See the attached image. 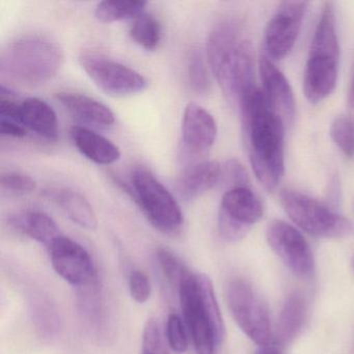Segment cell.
I'll return each instance as SVG.
<instances>
[{
  "label": "cell",
  "mask_w": 354,
  "mask_h": 354,
  "mask_svg": "<svg viewBox=\"0 0 354 354\" xmlns=\"http://www.w3.org/2000/svg\"><path fill=\"white\" fill-rule=\"evenodd\" d=\"M216 136L217 125L213 115L201 105L189 103L182 120V140L188 152H206L214 145Z\"/></svg>",
  "instance_id": "obj_14"
},
{
  "label": "cell",
  "mask_w": 354,
  "mask_h": 354,
  "mask_svg": "<svg viewBox=\"0 0 354 354\" xmlns=\"http://www.w3.org/2000/svg\"><path fill=\"white\" fill-rule=\"evenodd\" d=\"M140 354H171L157 319L150 318L145 325Z\"/></svg>",
  "instance_id": "obj_30"
},
{
  "label": "cell",
  "mask_w": 354,
  "mask_h": 354,
  "mask_svg": "<svg viewBox=\"0 0 354 354\" xmlns=\"http://www.w3.org/2000/svg\"><path fill=\"white\" fill-rule=\"evenodd\" d=\"M132 192L151 225L163 233H175L183 223V213L173 194L148 169L132 171Z\"/></svg>",
  "instance_id": "obj_6"
},
{
  "label": "cell",
  "mask_w": 354,
  "mask_h": 354,
  "mask_svg": "<svg viewBox=\"0 0 354 354\" xmlns=\"http://www.w3.org/2000/svg\"><path fill=\"white\" fill-rule=\"evenodd\" d=\"M129 36L136 44L146 50H155L158 47L162 36L160 22L151 14H140L132 21L129 28Z\"/></svg>",
  "instance_id": "obj_24"
},
{
  "label": "cell",
  "mask_w": 354,
  "mask_h": 354,
  "mask_svg": "<svg viewBox=\"0 0 354 354\" xmlns=\"http://www.w3.org/2000/svg\"><path fill=\"white\" fill-rule=\"evenodd\" d=\"M347 107L350 111H354V67L350 76L349 84H348Z\"/></svg>",
  "instance_id": "obj_38"
},
{
  "label": "cell",
  "mask_w": 354,
  "mask_h": 354,
  "mask_svg": "<svg viewBox=\"0 0 354 354\" xmlns=\"http://www.w3.org/2000/svg\"><path fill=\"white\" fill-rule=\"evenodd\" d=\"M238 109L254 176L265 189L274 192L285 175L286 124L257 86L244 94Z\"/></svg>",
  "instance_id": "obj_1"
},
{
  "label": "cell",
  "mask_w": 354,
  "mask_h": 354,
  "mask_svg": "<svg viewBox=\"0 0 354 354\" xmlns=\"http://www.w3.org/2000/svg\"><path fill=\"white\" fill-rule=\"evenodd\" d=\"M256 354H283V347L277 343H269L267 345L260 346Z\"/></svg>",
  "instance_id": "obj_37"
},
{
  "label": "cell",
  "mask_w": 354,
  "mask_h": 354,
  "mask_svg": "<svg viewBox=\"0 0 354 354\" xmlns=\"http://www.w3.org/2000/svg\"><path fill=\"white\" fill-rule=\"evenodd\" d=\"M165 337H167L169 347L175 353L182 354L187 351L188 337L185 324L175 313L169 314L167 318Z\"/></svg>",
  "instance_id": "obj_32"
},
{
  "label": "cell",
  "mask_w": 354,
  "mask_h": 354,
  "mask_svg": "<svg viewBox=\"0 0 354 354\" xmlns=\"http://www.w3.org/2000/svg\"><path fill=\"white\" fill-rule=\"evenodd\" d=\"M80 64L95 84L111 96H132L148 86L146 78L136 70L98 53H84Z\"/></svg>",
  "instance_id": "obj_8"
},
{
  "label": "cell",
  "mask_w": 354,
  "mask_h": 354,
  "mask_svg": "<svg viewBox=\"0 0 354 354\" xmlns=\"http://www.w3.org/2000/svg\"><path fill=\"white\" fill-rule=\"evenodd\" d=\"M250 231V227H243L234 223L231 219L218 213V232L219 235L230 242L239 241L242 238L245 237L246 234Z\"/></svg>",
  "instance_id": "obj_35"
},
{
  "label": "cell",
  "mask_w": 354,
  "mask_h": 354,
  "mask_svg": "<svg viewBox=\"0 0 354 354\" xmlns=\"http://www.w3.org/2000/svg\"><path fill=\"white\" fill-rule=\"evenodd\" d=\"M71 138L78 151L97 165H113L121 158V151L113 142L88 128L74 126Z\"/></svg>",
  "instance_id": "obj_18"
},
{
  "label": "cell",
  "mask_w": 354,
  "mask_h": 354,
  "mask_svg": "<svg viewBox=\"0 0 354 354\" xmlns=\"http://www.w3.org/2000/svg\"><path fill=\"white\" fill-rule=\"evenodd\" d=\"M279 198L286 214L308 235L335 239L353 233L349 219L308 194L287 188L279 192Z\"/></svg>",
  "instance_id": "obj_5"
},
{
  "label": "cell",
  "mask_w": 354,
  "mask_h": 354,
  "mask_svg": "<svg viewBox=\"0 0 354 354\" xmlns=\"http://www.w3.org/2000/svg\"><path fill=\"white\" fill-rule=\"evenodd\" d=\"M65 62L61 45L45 37L17 39L3 49L1 74L24 86H40L57 75Z\"/></svg>",
  "instance_id": "obj_4"
},
{
  "label": "cell",
  "mask_w": 354,
  "mask_h": 354,
  "mask_svg": "<svg viewBox=\"0 0 354 354\" xmlns=\"http://www.w3.org/2000/svg\"><path fill=\"white\" fill-rule=\"evenodd\" d=\"M57 99L80 121L101 128L111 127L115 124V118L113 111L96 99L71 92L59 93Z\"/></svg>",
  "instance_id": "obj_17"
},
{
  "label": "cell",
  "mask_w": 354,
  "mask_h": 354,
  "mask_svg": "<svg viewBox=\"0 0 354 354\" xmlns=\"http://www.w3.org/2000/svg\"><path fill=\"white\" fill-rule=\"evenodd\" d=\"M207 59L225 98L238 106L256 86L254 49L238 20L231 18L215 26L207 42Z\"/></svg>",
  "instance_id": "obj_2"
},
{
  "label": "cell",
  "mask_w": 354,
  "mask_h": 354,
  "mask_svg": "<svg viewBox=\"0 0 354 354\" xmlns=\"http://www.w3.org/2000/svg\"><path fill=\"white\" fill-rule=\"evenodd\" d=\"M221 165L215 160H206L190 165L177 184L179 196L185 201L196 200L219 184Z\"/></svg>",
  "instance_id": "obj_16"
},
{
  "label": "cell",
  "mask_w": 354,
  "mask_h": 354,
  "mask_svg": "<svg viewBox=\"0 0 354 354\" xmlns=\"http://www.w3.org/2000/svg\"><path fill=\"white\" fill-rule=\"evenodd\" d=\"M159 267L163 277L174 288L179 289L184 281L192 274L183 261L167 248H159L156 252Z\"/></svg>",
  "instance_id": "obj_28"
},
{
  "label": "cell",
  "mask_w": 354,
  "mask_h": 354,
  "mask_svg": "<svg viewBox=\"0 0 354 354\" xmlns=\"http://www.w3.org/2000/svg\"><path fill=\"white\" fill-rule=\"evenodd\" d=\"M178 292L196 354H219L225 327L212 281L206 274L192 273Z\"/></svg>",
  "instance_id": "obj_3"
},
{
  "label": "cell",
  "mask_w": 354,
  "mask_h": 354,
  "mask_svg": "<svg viewBox=\"0 0 354 354\" xmlns=\"http://www.w3.org/2000/svg\"><path fill=\"white\" fill-rule=\"evenodd\" d=\"M11 223L20 233L47 248L63 235L53 217L42 211H28L12 218Z\"/></svg>",
  "instance_id": "obj_20"
},
{
  "label": "cell",
  "mask_w": 354,
  "mask_h": 354,
  "mask_svg": "<svg viewBox=\"0 0 354 354\" xmlns=\"http://www.w3.org/2000/svg\"><path fill=\"white\" fill-rule=\"evenodd\" d=\"M306 313L308 308L306 299L298 293L290 295L283 304L277 319L275 343L283 347L293 341L304 327Z\"/></svg>",
  "instance_id": "obj_22"
},
{
  "label": "cell",
  "mask_w": 354,
  "mask_h": 354,
  "mask_svg": "<svg viewBox=\"0 0 354 354\" xmlns=\"http://www.w3.org/2000/svg\"><path fill=\"white\" fill-rule=\"evenodd\" d=\"M225 295L230 312L240 329L259 346L270 343L268 308L252 283L243 279H233Z\"/></svg>",
  "instance_id": "obj_7"
},
{
  "label": "cell",
  "mask_w": 354,
  "mask_h": 354,
  "mask_svg": "<svg viewBox=\"0 0 354 354\" xmlns=\"http://www.w3.org/2000/svg\"><path fill=\"white\" fill-rule=\"evenodd\" d=\"M266 238L271 250L296 277L302 279L312 277L315 270L312 250L297 229L286 221L275 219L267 227Z\"/></svg>",
  "instance_id": "obj_10"
},
{
  "label": "cell",
  "mask_w": 354,
  "mask_h": 354,
  "mask_svg": "<svg viewBox=\"0 0 354 354\" xmlns=\"http://www.w3.org/2000/svg\"><path fill=\"white\" fill-rule=\"evenodd\" d=\"M78 289L80 290V313L91 327L94 326L95 330L101 333V329L104 328L106 322V310L99 281Z\"/></svg>",
  "instance_id": "obj_23"
},
{
  "label": "cell",
  "mask_w": 354,
  "mask_h": 354,
  "mask_svg": "<svg viewBox=\"0 0 354 354\" xmlns=\"http://www.w3.org/2000/svg\"><path fill=\"white\" fill-rule=\"evenodd\" d=\"M47 194L76 225L86 230H95L98 227V219L94 209L80 192L59 188L49 190Z\"/></svg>",
  "instance_id": "obj_21"
},
{
  "label": "cell",
  "mask_w": 354,
  "mask_h": 354,
  "mask_svg": "<svg viewBox=\"0 0 354 354\" xmlns=\"http://www.w3.org/2000/svg\"><path fill=\"white\" fill-rule=\"evenodd\" d=\"M329 136L335 146L349 159L354 158V119L350 115H339L329 128Z\"/></svg>",
  "instance_id": "obj_27"
},
{
  "label": "cell",
  "mask_w": 354,
  "mask_h": 354,
  "mask_svg": "<svg viewBox=\"0 0 354 354\" xmlns=\"http://www.w3.org/2000/svg\"><path fill=\"white\" fill-rule=\"evenodd\" d=\"M0 133L10 138H26L28 129L21 124L7 119H0Z\"/></svg>",
  "instance_id": "obj_36"
},
{
  "label": "cell",
  "mask_w": 354,
  "mask_h": 354,
  "mask_svg": "<svg viewBox=\"0 0 354 354\" xmlns=\"http://www.w3.org/2000/svg\"><path fill=\"white\" fill-rule=\"evenodd\" d=\"M306 1H281L264 32V44L269 59L281 61L289 55L297 41L308 10Z\"/></svg>",
  "instance_id": "obj_9"
},
{
  "label": "cell",
  "mask_w": 354,
  "mask_h": 354,
  "mask_svg": "<svg viewBox=\"0 0 354 354\" xmlns=\"http://www.w3.org/2000/svg\"><path fill=\"white\" fill-rule=\"evenodd\" d=\"M30 306H32L30 313H32V321L36 325L37 330L46 339L55 337L61 327L59 317L55 306L49 301L48 298L38 295L32 298Z\"/></svg>",
  "instance_id": "obj_25"
},
{
  "label": "cell",
  "mask_w": 354,
  "mask_h": 354,
  "mask_svg": "<svg viewBox=\"0 0 354 354\" xmlns=\"http://www.w3.org/2000/svg\"><path fill=\"white\" fill-rule=\"evenodd\" d=\"M47 250L55 272L70 285L82 288L99 281L92 256L75 240L61 235Z\"/></svg>",
  "instance_id": "obj_11"
},
{
  "label": "cell",
  "mask_w": 354,
  "mask_h": 354,
  "mask_svg": "<svg viewBox=\"0 0 354 354\" xmlns=\"http://www.w3.org/2000/svg\"><path fill=\"white\" fill-rule=\"evenodd\" d=\"M129 291L132 299L138 304L148 301L152 293V285L148 274L140 269L132 270L129 275Z\"/></svg>",
  "instance_id": "obj_34"
},
{
  "label": "cell",
  "mask_w": 354,
  "mask_h": 354,
  "mask_svg": "<svg viewBox=\"0 0 354 354\" xmlns=\"http://www.w3.org/2000/svg\"><path fill=\"white\" fill-rule=\"evenodd\" d=\"M219 214L250 229L252 225L262 218L264 206L252 188H233L225 190L223 194Z\"/></svg>",
  "instance_id": "obj_15"
},
{
  "label": "cell",
  "mask_w": 354,
  "mask_h": 354,
  "mask_svg": "<svg viewBox=\"0 0 354 354\" xmlns=\"http://www.w3.org/2000/svg\"><path fill=\"white\" fill-rule=\"evenodd\" d=\"M146 1H102L95 10V17L102 24L134 19L144 13Z\"/></svg>",
  "instance_id": "obj_26"
},
{
  "label": "cell",
  "mask_w": 354,
  "mask_h": 354,
  "mask_svg": "<svg viewBox=\"0 0 354 354\" xmlns=\"http://www.w3.org/2000/svg\"><path fill=\"white\" fill-rule=\"evenodd\" d=\"M219 184H223L227 190L237 187H250V175L244 165L237 159H230L221 165V176Z\"/></svg>",
  "instance_id": "obj_31"
},
{
  "label": "cell",
  "mask_w": 354,
  "mask_h": 354,
  "mask_svg": "<svg viewBox=\"0 0 354 354\" xmlns=\"http://www.w3.org/2000/svg\"><path fill=\"white\" fill-rule=\"evenodd\" d=\"M258 68L263 94L269 109L286 125H292L295 118L296 101L289 80L266 55L259 57Z\"/></svg>",
  "instance_id": "obj_12"
},
{
  "label": "cell",
  "mask_w": 354,
  "mask_h": 354,
  "mask_svg": "<svg viewBox=\"0 0 354 354\" xmlns=\"http://www.w3.org/2000/svg\"><path fill=\"white\" fill-rule=\"evenodd\" d=\"M188 82L196 94H206L210 90V76L202 51L194 49L188 59Z\"/></svg>",
  "instance_id": "obj_29"
},
{
  "label": "cell",
  "mask_w": 354,
  "mask_h": 354,
  "mask_svg": "<svg viewBox=\"0 0 354 354\" xmlns=\"http://www.w3.org/2000/svg\"><path fill=\"white\" fill-rule=\"evenodd\" d=\"M21 124L26 129L43 138L53 140L57 136V113L53 107L42 99L28 98L20 103Z\"/></svg>",
  "instance_id": "obj_19"
},
{
  "label": "cell",
  "mask_w": 354,
  "mask_h": 354,
  "mask_svg": "<svg viewBox=\"0 0 354 354\" xmlns=\"http://www.w3.org/2000/svg\"><path fill=\"white\" fill-rule=\"evenodd\" d=\"M1 188L9 196H24L36 190L37 183L32 177L21 173H8L1 177Z\"/></svg>",
  "instance_id": "obj_33"
},
{
  "label": "cell",
  "mask_w": 354,
  "mask_h": 354,
  "mask_svg": "<svg viewBox=\"0 0 354 354\" xmlns=\"http://www.w3.org/2000/svg\"><path fill=\"white\" fill-rule=\"evenodd\" d=\"M352 268H353L354 270V258L353 260H352Z\"/></svg>",
  "instance_id": "obj_39"
},
{
  "label": "cell",
  "mask_w": 354,
  "mask_h": 354,
  "mask_svg": "<svg viewBox=\"0 0 354 354\" xmlns=\"http://www.w3.org/2000/svg\"><path fill=\"white\" fill-rule=\"evenodd\" d=\"M339 66L337 57L308 55L302 82L308 102L318 104L333 94L339 77Z\"/></svg>",
  "instance_id": "obj_13"
}]
</instances>
